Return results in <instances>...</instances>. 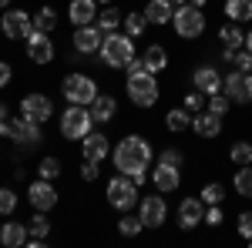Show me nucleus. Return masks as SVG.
<instances>
[{"mask_svg":"<svg viewBox=\"0 0 252 248\" xmlns=\"http://www.w3.org/2000/svg\"><path fill=\"white\" fill-rule=\"evenodd\" d=\"M71 40H74V51H78V54H97L101 44H104V30H101L97 24H84V27L74 30Z\"/></svg>","mask_w":252,"mask_h":248,"instance_id":"2eb2a0df","label":"nucleus"},{"mask_svg":"<svg viewBox=\"0 0 252 248\" xmlns=\"http://www.w3.org/2000/svg\"><path fill=\"white\" fill-rule=\"evenodd\" d=\"M225 17L232 24L252 20V0H225Z\"/></svg>","mask_w":252,"mask_h":248,"instance_id":"cd10ccee","label":"nucleus"},{"mask_svg":"<svg viewBox=\"0 0 252 248\" xmlns=\"http://www.w3.org/2000/svg\"><path fill=\"white\" fill-rule=\"evenodd\" d=\"M242 47H246V51H252V30L246 34V44H242Z\"/></svg>","mask_w":252,"mask_h":248,"instance_id":"09e8293b","label":"nucleus"},{"mask_svg":"<svg viewBox=\"0 0 252 248\" xmlns=\"http://www.w3.org/2000/svg\"><path fill=\"white\" fill-rule=\"evenodd\" d=\"M3 117H7V104H0V121H3Z\"/></svg>","mask_w":252,"mask_h":248,"instance_id":"3c124183","label":"nucleus"},{"mask_svg":"<svg viewBox=\"0 0 252 248\" xmlns=\"http://www.w3.org/2000/svg\"><path fill=\"white\" fill-rule=\"evenodd\" d=\"M121 14H118V10H111V7H108V10H97V27H101V30H104V34H111V30H118V27H121Z\"/></svg>","mask_w":252,"mask_h":248,"instance_id":"72a5a7b5","label":"nucleus"},{"mask_svg":"<svg viewBox=\"0 0 252 248\" xmlns=\"http://www.w3.org/2000/svg\"><path fill=\"white\" fill-rule=\"evenodd\" d=\"M158 161H165V165H175V168H182V161H185V154L178 151V148H165V151L158 154Z\"/></svg>","mask_w":252,"mask_h":248,"instance_id":"79ce46f5","label":"nucleus"},{"mask_svg":"<svg viewBox=\"0 0 252 248\" xmlns=\"http://www.w3.org/2000/svg\"><path fill=\"white\" fill-rule=\"evenodd\" d=\"M219 40H222L225 51H239V47L246 44V34L239 30V24H225V27L219 30Z\"/></svg>","mask_w":252,"mask_h":248,"instance_id":"c756f323","label":"nucleus"},{"mask_svg":"<svg viewBox=\"0 0 252 248\" xmlns=\"http://www.w3.org/2000/svg\"><path fill=\"white\" fill-rule=\"evenodd\" d=\"M91 117H94V124H108V121H115L118 117V101L111 94H97L91 101Z\"/></svg>","mask_w":252,"mask_h":248,"instance_id":"b1692460","label":"nucleus"},{"mask_svg":"<svg viewBox=\"0 0 252 248\" xmlns=\"http://www.w3.org/2000/svg\"><path fill=\"white\" fill-rule=\"evenodd\" d=\"M10 138H14V144H20V148H37V144H44L40 124L31 121V117H24V114L10 121Z\"/></svg>","mask_w":252,"mask_h":248,"instance_id":"9d476101","label":"nucleus"},{"mask_svg":"<svg viewBox=\"0 0 252 248\" xmlns=\"http://www.w3.org/2000/svg\"><path fill=\"white\" fill-rule=\"evenodd\" d=\"M192 131L198 138H219L222 134V117L215 111H198V114H192Z\"/></svg>","mask_w":252,"mask_h":248,"instance_id":"6ab92c4d","label":"nucleus"},{"mask_svg":"<svg viewBox=\"0 0 252 248\" xmlns=\"http://www.w3.org/2000/svg\"><path fill=\"white\" fill-rule=\"evenodd\" d=\"M152 181H155L158 191H175L182 185V171L175 168V165H165V161H158L155 168H152Z\"/></svg>","mask_w":252,"mask_h":248,"instance_id":"aec40b11","label":"nucleus"},{"mask_svg":"<svg viewBox=\"0 0 252 248\" xmlns=\"http://www.w3.org/2000/svg\"><path fill=\"white\" fill-rule=\"evenodd\" d=\"M0 138H10V124H7V117L0 121Z\"/></svg>","mask_w":252,"mask_h":248,"instance_id":"de8ad7c7","label":"nucleus"},{"mask_svg":"<svg viewBox=\"0 0 252 248\" xmlns=\"http://www.w3.org/2000/svg\"><path fill=\"white\" fill-rule=\"evenodd\" d=\"M20 114L31 117V121H37V124H44V121L54 117V101H51L47 94H27L24 101H20Z\"/></svg>","mask_w":252,"mask_h":248,"instance_id":"4468645a","label":"nucleus"},{"mask_svg":"<svg viewBox=\"0 0 252 248\" xmlns=\"http://www.w3.org/2000/svg\"><path fill=\"white\" fill-rule=\"evenodd\" d=\"M165 128H168V131H189V128H192V111H189V108H172V111H168V114H165Z\"/></svg>","mask_w":252,"mask_h":248,"instance_id":"bb28decb","label":"nucleus"},{"mask_svg":"<svg viewBox=\"0 0 252 248\" xmlns=\"http://www.w3.org/2000/svg\"><path fill=\"white\" fill-rule=\"evenodd\" d=\"M222 91L232 104H252V74H242V71H229L222 77Z\"/></svg>","mask_w":252,"mask_h":248,"instance_id":"6e6552de","label":"nucleus"},{"mask_svg":"<svg viewBox=\"0 0 252 248\" xmlns=\"http://www.w3.org/2000/svg\"><path fill=\"white\" fill-rule=\"evenodd\" d=\"M172 27H175V34H178V37H185V40L202 37V30H205V14H202V7H192V3L175 7Z\"/></svg>","mask_w":252,"mask_h":248,"instance_id":"423d86ee","label":"nucleus"},{"mask_svg":"<svg viewBox=\"0 0 252 248\" xmlns=\"http://www.w3.org/2000/svg\"><path fill=\"white\" fill-rule=\"evenodd\" d=\"M67 17H71V24H74V27L94 24V20H97V0H71Z\"/></svg>","mask_w":252,"mask_h":248,"instance_id":"412c9836","label":"nucleus"},{"mask_svg":"<svg viewBox=\"0 0 252 248\" xmlns=\"http://www.w3.org/2000/svg\"><path fill=\"white\" fill-rule=\"evenodd\" d=\"M81 154H84V161H104V158H111V141H108V134L101 131H91L88 138H81Z\"/></svg>","mask_w":252,"mask_h":248,"instance_id":"dca6fc26","label":"nucleus"},{"mask_svg":"<svg viewBox=\"0 0 252 248\" xmlns=\"http://www.w3.org/2000/svg\"><path fill=\"white\" fill-rule=\"evenodd\" d=\"M17 211V194H14V188H0V215H14Z\"/></svg>","mask_w":252,"mask_h":248,"instance_id":"4c0bfd02","label":"nucleus"},{"mask_svg":"<svg viewBox=\"0 0 252 248\" xmlns=\"http://www.w3.org/2000/svg\"><path fill=\"white\" fill-rule=\"evenodd\" d=\"M34 30L54 34V30H58V10H54V7H40L37 14H34Z\"/></svg>","mask_w":252,"mask_h":248,"instance_id":"c85d7f7f","label":"nucleus"},{"mask_svg":"<svg viewBox=\"0 0 252 248\" xmlns=\"http://www.w3.org/2000/svg\"><path fill=\"white\" fill-rule=\"evenodd\" d=\"M239 235L252 245V211H242V215H239Z\"/></svg>","mask_w":252,"mask_h":248,"instance_id":"37998d69","label":"nucleus"},{"mask_svg":"<svg viewBox=\"0 0 252 248\" xmlns=\"http://www.w3.org/2000/svg\"><path fill=\"white\" fill-rule=\"evenodd\" d=\"M97 161H84V165H81V178H84V181H94L97 178Z\"/></svg>","mask_w":252,"mask_h":248,"instance_id":"a18cd8bd","label":"nucleus"},{"mask_svg":"<svg viewBox=\"0 0 252 248\" xmlns=\"http://www.w3.org/2000/svg\"><path fill=\"white\" fill-rule=\"evenodd\" d=\"M34 30V17L27 10H7L0 17V34H7L10 40H27Z\"/></svg>","mask_w":252,"mask_h":248,"instance_id":"1a4fd4ad","label":"nucleus"},{"mask_svg":"<svg viewBox=\"0 0 252 248\" xmlns=\"http://www.w3.org/2000/svg\"><path fill=\"white\" fill-rule=\"evenodd\" d=\"M125 71H128L125 91H128V97H131V104H138V108H155L161 87H158L155 71H148V67H145V57H135Z\"/></svg>","mask_w":252,"mask_h":248,"instance_id":"f03ea898","label":"nucleus"},{"mask_svg":"<svg viewBox=\"0 0 252 248\" xmlns=\"http://www.w3.org/2000/svg\"><path fill=\"white\" fill-rule=\"evenodd\" d=\"M229 104H232V101L225 97V91H219V94L209 97V111H215L219 117H225V114H229Z\"/></svg>","mask_w":252,"mask_h":248,"instance_id":"58836bf2","label":"nucleus"},{"mask_svg":"<svg viewBox=\"0 0 252 248\" xmlns=\"http://www.w3.org/2000/svg\"><path fill=\"white\" fill-rule=\"evenodd\" d=\"M165 198H158V194H145V198H138V218L145 221V228H158V225H165Z\"/></svg>","mask_w":252,"mask_h":248,"instance_id":"ddd939ff","label":"nucleus"},{"mask_svg":"<svg viewBox=\"0 0 252 248\" xmlns=\"http://www.w3.org/2000/svg\"><path fill=\"white\" fill-rule=\"evenodd\" d=\"M27 228H31L27 245H31V248H40L44 242H47V235H51V218H47V211H34V218L27 221Z\"/></svg>","mask_w":252,"mask_h":248,"instance_id":"393cba45","label":"nucleus"},{"mask_svg":"<svg viewBox=\"0 0 252 248\" xmlns=\"http://www.w3.org/2000/svg\"><path fill=\"white\" fill-rule=\"evenodd\" d=\"M111 161H115V171L135 178V185H145V174L152 168V144H148V138H141V134L121 138L118 148L111 151Z\"/></svg>","mask_w":252,"mask_h":248,"instance_id":"f257e3e1","label":"nucleus"},{"mask_svg":"<svg viewBox=\"0 0 252 248\" xmlns=\"http://www.w3.org/2000/svg\"><path fill=\"white\" fill-rule=\"evenodd\" d=\"M91 124H94V117H91V108H84V104H71V108H64V114H61V134H64L67 141L88 138V134H91Z\"/></svg>","mask_w":252,"mask_h":248,"instance_id":"20e7f679","label":"nucleus"},{"mask_svg":"<svg viewBox=\"0 0 252 248\" xmlns=\"http://www.w3.org/2000/svg\"><path fill=\"white\" fill-rule=\"evenodd\" d=\"M27 201H31L34 211H51L58 205V188H54L47 178H37V181L27 185Z\"/></svg>","mask_w":252,"mask_h":248,"instance_id":"9b49d317","label":"nucleus"},{"mask_svg":"<svg viewBox=\"0 0 252 248\" xmlns=\"http://www.w3.org/2000/svg\"><path fill=\"white\" fill-rule=\"evenodd\" d=\"M145 17H148V24H155V27H165L175 17V3L172 0H148L145 3Z\"/></svg>","mask_w":252,"mask_h":248,"instance_id":"4be33fe9","label":"nucleus"},{"mask_svg":"<svg viewBox=\"0 0 252 248\" xmlns=\"http://www.w3.org/2000/svg\"><path fill=\"white\" fill-rule=\"evenodd\" d=\"M198 198H202L205 205H222V201H225V188H222L219 181H212V185H205V188L198 191Z\"/></svg>","mask_w":252,"mask_h":248,"instance_id":"c9c22d12","label":"nucleus"},{"mask_svg":"<svg viewBox=\"0 0 252 248\" xmlns=\"http://www.w3.org/2000/svg\"><path fill=\"white\" fill-rule=\"evenodd\" d=\"M141 231H145V221L135 218V215H125V218L118 221V235H125V238H135V235H141Z\"/></svg>","mask_w":252,"mask_h":248,"instance_id":"f704fd0d","label":"nucleus"},{"mask_svg":"<svg viewBox=\"0 0 252 248\" xmlns=\"http://www.w3.org/2000/svg\"><path fill=\"white\" fill-rule=\"evenodd\" d=\"M189 3H192V7H205L209 0H189Z\"/></svg>","mask_w":252,"mask_h":248,"instance_id":"8fccbe9b","label":"nucleus"},{"mask_svg":"<svg viewBox=\"0 0 252 248\" xmlns=\"http://www.w3.org/2000/svg\"><path fill=\"white\" fill-rule=\"evenodd\" d=\"M232 64H235V71H242V74H252V51L239 47V51H235V57H232Z\"/></svg>","mask_w":252,"mask_h":248,"instance_id":"ea45409f","label":"nucleus"},{"mask_svg":"<svg viewBox=\"0 0 252 248\" xmlns=\"http://www.w3.org/2000/svg\"><path fill=\"white\" fill-rule=\"evenodd\" d=\"M121 27H125V34H128V37H141V34H145V27H148V17H145V14H138V10H131V14H125Z\"/></svg>","mask_w":252,"mask_h":248,"instance_id":"7c9ffc66","label":"nucleus"},{"mask_svg":"<svg viewBox=\"0 0 252 248\" xmlns=\"http://www.w3.org/2000/svg\"><path fill=\"white\" fill-rule=\"evenodd\" d=\"M27 57L34 60V64H51L54 60V44L47 34H40V30H31V37H27Z\"/></svg>","mask_w":252,"mask_h":248,"instance_id":"f3484780","label":"nucleus"},{"mask_svg":"<svg viewBox=\"0 0 252 248\" xmlns=\"http://www.w3.org/2000/svg\"><path fill=\"white\" fill-rule=\"evenodd\" d=\"M61 91H64V97H67L71 104L91 108V101L97 97V84H94V77H88V74H67L64 84H61Z\"/></svg>","mask_w":252,"mask_h":248,"instance_id":"0eeeda50","label":"nucleus"},{"mask_svg":"<svg viewBox=\"0 0 252 248\" xmlns=\"http://www.w3.org/2000/svg\"><path fill=\"white\" fill-rule=\"evenodd\" d=\"M104 198H108V205L118 211H131L138 205V185L135 178H128V174L118 171L111 181H108V191H104Z\"/></svg>","mask_w":252,"mask_h":248,"instance_id":"39448f33","label":"nucleus"},{"mask_svg":"<svg viewBox=\"0 0 252 248\" xmlns=\"http://www.w3.org/2000/svg\"><path fill=\"white\" fill-rule=\"evenodd\" d=\"M97 54L104 67H128L135 60V37H128L125 30H111V34H104V44Z\"/></svg>","mask_w":252,"mask_h":248,"instance_id":"7ed1b4c3","label":"nucleus"},{"mask_svg":"<svg viewBox=\"0 0 252 248\" xmlns=\"http://www.w3.org/2000/svg\"><path fill=\"white\" fill-rule=\"evenodd\" d=\"M202 101H205L202 91H189V94H185V108H189L192 114H198V111H202Z\"/></svg>","mask_w":252,"mask_h":248,"instance_id":"c03bdc74","label":"nucleus"},{"mask_svg":"<svg viewBox=\"0 0 252 248\" xmlns=\"http://www.w3.org/2000/svg\"><path fill=\"white\" fill-rule=\"evenodd\" d=\"M178 228L182 231H192L198 225H205V201L195 194V198H182V205H178Z\"/></svg>","mask_w":252,"mask_h":248,"instance_id":"f8f14e48","label":"nucleus"},{"mask_svg":"<svg viewBox=\"0 0 252 248\" xmlns=\"http://www.w3.org/2000/svg\"><path fill=\"white\" fill-rule=\"evenodd\" d=\"M229 161H232L235 168H242V165H252V144H249V141H235L232 151H229Z\"/></svg>","mask_w":252,"mask_h":248,"instance_id":"473e14b6","label":"nucleus"},{"mask_svg":"<svg viewBox=\"0 0 252 248\" xmlns=\"http://www.w3.org/2000/svg\"><path fill=\"white\" fill-rule=\"evenodd\" d=\"M172 3H175V7H182V3H189V0H172Z\"/></svg>","mask_w":252,"mask_h":248,"instance_id":"864d4df0","label":"nucleus"},{"mask_svg":"<svg viewBox=\"0 0 252 248\" xmlns=\"http://www.w3.org/2000/svg\"><path fill=\"white\" fill-rule=\"evenodd\" d=\"M192 81H195V91H202L205 97H212V94L222 91V74H219V67H212V64L198 67Z\"/></svg>","mask_w":252,"mask_h":248,"instance_id":"a211bd4d","label":"nucleus"},{"mask_svg":"<svg viewBox=\"0 0 252 248\" xmlns=\"http://www.w3.org/2000/svg\"><path fill=\"white\" fill-rule=\"evenodd\" d=\"M145 67H148V71H155V74H161V71L168 67V51H165L161 44L145 47Z\"/></svg>","mask_w":252,"mask_h":248,"instance_id":"a878e982","label":"nucleus"},{"mask_svg":"<svg viewBox=\"0 0 252 248\" xmlns=\"http://www.w3.org/2000/svg\"><path fill=\"white\" fill-rule=\"evenodd\" d=\"M97 3H111V0H97Z\"/></svg>","mask_w":252,"mask_h":248,"instance_id":"5fc2aeb1","label":"nucleus"},{"mask_svg":"<svg viewBox=\"0 0 252 248\" xmlns=\"http://www.w3.org/2000/svg\"><path fill=\"white\" fill-rule=\"evenodd\" d=\"M27 238H31V228L24 225V221H7L3 228H0V245H7V248H20V245H27Z\"/></svg>","mask_w":252,"mask_h":248,"instance_id":"5701e85b","label":"nucleus"},{"mask_svg":"<svg viewBox=\"0 0 252 248\" xmlns=\"http://www.w3.org/2000/svg\"><path fill=\"white\" fill-rule=\"evenodd\" d=\"M10 77H14V67H10L7 60H0V87H7V84H10Z\"/></svg>","mask_w":252,"mask_h":248,"instance_id":"49530a36","label":"nucleus"},{"mask_svg":"<svg viewBox=\"0 0 252 248\" xmlns=\"http://www.w3.org/2000/svg\"><path fill=\"white\" fill-rule=\"evenodd\" d=\"M3 7H10V0H0V10H3Z\"/></svg>","mask_w":252,"mask_h":248,"instance_id":"603ef678","label":"nucleus"},{"mask_svg":"<svg viewBox=\"0 0 252 248\" xmlns=\"http://www.w3.org/2000/svg\"><path fill=\"white\" fill-rule=\"evenodd\" d=\"M58 174H61V161H58V158H44V161L37 165V178H47V181H54Z\"/></svg>","mask_w":252,"mask_h":248,"instance_id":"e433bc0d","label":"nucleus"},{"mask_svg":"<svg viewBox=\"0 0 252 248\" xmlns=\"http://www.w3.org/2000/svg\"><path fill=\"white\" fill-rule=\"evenodd\" d=\"M222 218H225V215H222V205H205V225H209V228H219Z\"/></svg>","mask_w":252,"mask_h":248,"instance_id":"a19ab883","label":"nucleus"},{"mask_svg":"<svg viewBox=\"0 0 252 248\" xmlns=\"http://www.w3.org/2000/svg\"><path fill=\"white\" fill-rule=\"evenodd\" d=\"M232 185H235V191H239L242 198H252V165H242V168L235 171Z\"/></svg>","mask_w":252,"mask_h":248,"instance_id":"2f4dec72","label":"nucleus"}]
</instances>
